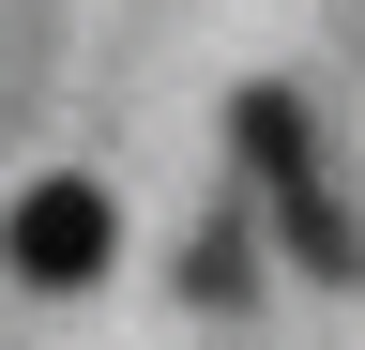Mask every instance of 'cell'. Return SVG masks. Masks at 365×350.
Wrapping results in <instances>:
<instances>
[{
  "label": "cell",
  "mask_w": 365,
  "mask_h": 350,
  "mask_svg": "<svg viewBox=\"0 0 365 350\" xmlns=\"http://www.w3.org/2000/svg\"><path fill=\"white\" fill-rule=\"evenodd\" d=\"M0 244H16V274H31V289H91V274L122 259V213H107V183L46 168V183L16 198V229H0Z\"/></svg>",
  "instance_id": "cell-2"
},
{
  "label": "cell",
  "mask_w": 365,
  "mask_h": 350,
  "mask_svg": "<svg viewBox=\"0 0 365 350\" xmlns=\"http://www.w3.org/2000/svg\"><path fill=\"white\" fill-rule=\"evenodd\" d=\"M244 168H259V198H274V229H289V259L304 274H365V229L335 213V183H319V138H304V107L289 92H244Z\"/></svg>",
  "instance_id": "cell-1"
}]
</instances>
